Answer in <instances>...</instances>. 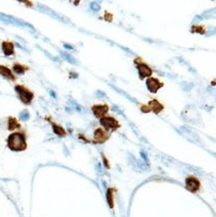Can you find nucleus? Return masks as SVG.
I'll list each match as a JSON object with an SVG mask.
<instances>
[{
  "mask_svg": "<svg viewBox=\"0 0 216 217\" xmlns=\"http://www.w3.org/2000/svg\"><path fill=\"white\" fill-rule=\"evenodd\" d=\"M6 144L10 150L15 152L24 151L27 149V136L25 132H20V131H16L13 132L12 134L9 135L8 140H6Z\"/></svg>",
  "mask_w": 216,
  "mask_h": 217,
  "instance_id": "obj_1",
  "label": "nucleus"
},
{
  "mask_svg": "<svg viewBox=\"0 0 216 217\" xmlns=\"http://www.w3.org/2000/svg\"><path fill=\"white\" fill-rule=\"evenodd\" d=\"M15 91L22 103H25V105H30V103L32 102V100H33L34 98V94L33 92H31L28 87H26L25 85H20V84L15 85Z\"/></svg>",
  "mask_w": 216,
  "mask_h": 217,
  "instance_id": "obj_2",
  "label": "nucleus"
},
{
  "mask_svg": "<svg viewBox=\"0 0 216 217\" xmlns=\"http://www.w3.org/2000/svg\"><path fill=\"white\" fill-rule=\"evenodd\" d=\"M134 63H135L136 69H138V76H140V78L142 80L145 79V78H149L152 76L153 70L151 69V67H150L148 64H146L145 62L142 61L140 57L134 60Z\"/></svg>",
  "mask_w": 216,
  "mask_h": 217,
  "instance_id": "obj_3",
  "label": "nucleus"
},
{
  "mask_svg": "<svg viewBox=\"0 0 216 217\" xmlns=\"http://www.w3.org/2000/svg\"><path fill=\"white\" fill-rule=\"evenodd\" d=\"M100 124L106 131H115L120 128V124L115 117L113 116H104L100 118Z\"/></svg>",
  "mask_w": 216,
  "mask_h": 217,
  "instance_id": "obj_4",
  "label": "nucleus"
},
{
  "mask_svg": "<svg viewBox=\"0 0 216 217\" xmlns=\"http://www.w3.org/2000/svg\"><path fill=\"white\" fill-rule=\"evenodd\" d=\"M110 134L108 131H106L103 128H97L94 132V138H93V143L94 144H103L104 142L109 140Z\"/></svg>",
  "mask_w": 216,
  "mask_h": 217,
  "instance_id": "obj_5",
  "label": "nucleus"
},
{
  "mask_svg": "<svg viewBox=\"0 0 216 217\" xmlns=\"http://www.w3.org/2000/svg\"><path fill=\"white\" fill-rule=\"evenodd\" d=\"M200 186H201V183L196 177L194 176H190L185 179V187L191 193H196L200 190Z\"/></svg>",
  "mask_w": 216,
  "mask_h": 217,
  "instance_id": "obj_6",
  "label": "nucleus"
},
{
  "mask_svg": "<svg viewBox=\"0 0 216 217\" xmlns=\"http://www.w3.org/2000/svg\"><path fill=\"white\" fill-rule=\"evenodd\" d=\"M163 83L160 81L158 78H154V77H149L147 78L146 80V86H147L148 91L152 94H155L158 91H159L161 87H163Z\"/></svg>",
  "mask_w": 216,
  "mask_h": 217,
  "instance_id": "obj_7",
  "label": "nucleus"
},
{
  "mask_svg": "<svg viewBox=\"0 0 216 217\" xmlns=\"http://www.w3.org/2000/svg\"><path fill=\"white\" fill-rule=\"evenodd\" d=\"M109 105H95L92 107V111L94 113V115L97 118H102L106 115V113L109 112Z\"/></svg>",
  "mask_w": 216,
  "mask_h": 217,
  "instance_id": "obj_8",
  "label": "nucleus"
},
{
  "mask_svg": "<svg viewBox=\"0 0 216 217\" xmlns=\"http://www.w3.org/2000/svg\"><path fill=\"white\" fill-rule=\"evenodd\" d=\"M147 105L150 108V112H153L154 114H159V113H161L164 110V105L160 101H158L157 99L150 100Z\"/></svg>",
  "mask_w": 216,
  "mask_h": 217,
  "instance_id": "obj_9",
  "label": "nucleus"
},
{
  "mask_svg": "<svg viewBox=\"0 0 216 217\" xmlns=\"http://www.w3.org/2000/svg\"><path fill=\"white\" fill-rule=\"evenodd\" d=\"M1 48L3 53L6 55V57H10V55H13L15 53V47H14V44L12 41H2L1 44Z\"/></svg>",
  "mask_w": 216,
  "mask_h": 217,
  "instance_id": "obj_10",
  "label": "nucleus"
},
{
  "mask_svg": "<svg viewBox=\"0 0 216 217\" xmlns=\"http://www.w3.org/2000/svg\"><path fill=\"white\" fill-rule=\"evenodd\" d=\"M0 76H2L8 80H11V81H15L16 79V76L14 75L13 71L9 67L3 65H0Z\"/></svg>",
  "mask_w": 216,
  "mask_h": 217,
  "instance_id": "obj_11",
  "label": "nucleus"
},
{
  "mask_svg": "<svg viewBox=\"0 0 216 217\" xmlns=\"http://www.w3.org/2000/svg\"><path fill=\"white\" fill-rule=\"evenodd\" d=\"M50 124H51V127H52V131H53V133H54L55 135L62 136V137L66 136V131H65V129L62 126L55 124L54 121H50Z\"/></svg>",
  "mask_w": 216,
  "mask_h": 217,
  "instance_id": "obj_12",
  "label": "nucleus"
},
{
  "mask_svg": "<svg viewBox=\"0 0 216 217\" xmlns=\"http://www.w3.org/2000/svg\"><path fill=\"white\" fill-rule=\"evenodd\" d=\"M22 126L17 121V119L15 117H9L8 118V129L11 131H14V130H17V129H20Z\"/></svg>",
  "mask_w": 216,
  "mask_h": 217,
  "instance_id": "obj_13",
  "label": "nucleus"
},
{
  "mask_svg": "<svg viewBox=\"0 0 216 217\" xmlns=\"http://www.w3.org/2000/svg\"><path fill=\"white\" fill-rule=\"evenodd\" d=\"M28 69H29L28 66L22 65V64H20V63H14V65H13V71H14V73H16V75H24Z\"/></svg>",
  "mask_w": 216,
  "mask_h": 217,
  "instance_id": "obj_14",
  "label": "nucleus"
},
{
  "mask_svg": "<svg viewBox=\"0 0 216 217\" xmlns=\"http://www.w3.org/2000/svg\"><path fill=\"white\" fill-rule=\"evenodd\" d=\"M106 200H108L109 207L113 209L114 207V190L113 188H108L106 191Z\"/></svg>",
  "mask_w": 216,
  "mask_h": 217,
  "instance_id": "obj_15",
  "label": "nucleus"
},
{
  "mask_svg": "<svg viewBox=\"0 0 216 217\" xmlns=\"http://www.w3.org/2000/svg\"><path fill=\"white\" fill-rule=\"evenodd\" d=\"M191 32L192 33H199V34H204L206 32V27L203 25H193L191 28Z\"/></svg>",
  "mask_w": 216,
  "mask_h": 217,
  "instance_id": "obj_16",
  "label": "nucleus"
},
{
  "mask_svg": "<svg viewBox=\"0 0 216 217\" xmlns=\"http://www.w3.org/2000/svg\"><path fill=\"white\" fill-rule=\"evenodd\" d=\"M17 2H19V3L24 4L26 8H33L34 6V2L32 1V0H16Z\"/></svg>",
  "mask_w": 216,
  "mask_h": 217,
  "instance_id": "obj_17",
  "label": "nucleus"
},
{
  "mask_svg": "<svg viewBox=\"0 0 216 217\" xmlns=\"http://www.w3.org/2000/svg\"><path fill=\"white\" fill-rule=\"evenodd\" d=\"M102 18H103L106 22H111L113 20V14L111 12H109V11H104L103 12V16H102Z\"/></svg>",
  "mask_w": 216,
  "mask_h": 217,
  "instance_id": "obj_18",
  "label": "nucleus"
},
{
  "mask_svg": "<svg viewBox=\"0 0 216 217\" xmlns=\"http://www.w3.org/2000/svg\"><path fill=\"white\" fill-rule=\"evenodd\" d=\"M141 111L143 113H149L150 112V108H149V107H148V105H143L141 107Z\"/></svg>",
  "mask_w": 216,
  "mask_h": 217,
  "instance_id": "obj_19",
  "label": "nucleus"
},
{
  "mask_svg": "<svg viewBox=\"0 0 216 217\" xmlns=\"http://www.w3.org/2000/svg\"><path fill=\"white\" fill-rule=\"evenodd\" d=\"M101 156H102V159H103V163H104V165H106V167L110 168V164H109V160L106 159V156H104V154H101Z\"/></svg>",
  "mask_w": 216,
  "mask_h": 217,
  "instance_id": "obj_20",
  "label": "nucleus"
},
{
  "mask_svg": "<svg viewBox=\"0 0 216 217\" xmlns=\"http://www.w3.org/2000/svg\"><path fill=\"white\" fill-rule=\"evenodd\" d=\"M71 2H73L74 6H79L80 4V2L82 1V0H70Z\"/></svg>",
  "mask_w": 216,
  "mask_h": 217,
  "instance_id": "obj_21",
  "label": "nucleus"
}]
</instances>
